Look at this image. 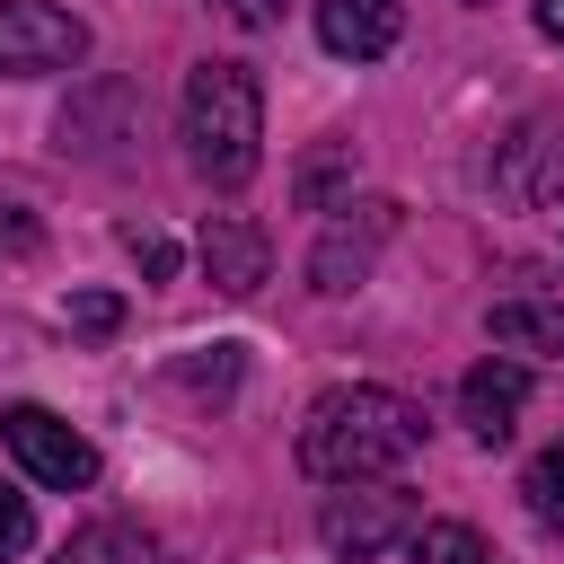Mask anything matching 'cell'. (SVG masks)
<instances>
[{"label":"cell","instance_id":"1","mask_svg":"<svg viewBox=\"0 0 564 564\" xmlns=\"http://www.w3.org/2000/svg\"><path fill=\"white\" fill-rule=\"evenodd\" d=\"M423 449V405L397 397V388H326L308 414H300V467L317 485H379L388 467H405Z\"/></svg>","mask_w":564,"mask_h":564},{"label":"cell","instance_id":"2","mask_svg":"<svg viewBox=\"0 0 564 564\" xmlns=\"http://www.w3.org/2000/svg\"><path fill=\"white\" fill-rule=\"evenodd\" d=\"M176 132H185L194 176L247 185L264 167V88H256V70L247 62H194L185 106H176Z\"/></svg>","mask_w":564,"mask_h":564},{"label":"cell","instance_id":"3","mask_svg":"<svg viewBox=\"0 0 564 564\" xmlns=\"http://www.w3.org/2000/svg\"><path fill=\"white\" fill-rule=\"evenodd\" d=\"M414 529H423V520H414V494H397V485H344V494L317 502V538H326L335 555H352V564L388 555V546L414 538Z\"/></svg>","mask_w":564,"mask_h":564},{"label":"cell","instance_id":"4","mask_svg":"<svg viewBox=\"0 0 564 564\" xmlns=\"http://www.w3.org/2000/svg\"><path fill=\"white\" fill-rule=\"evenodd\" d=\"M88 62V26L53 0H0V79H44Z\"/></svg>","mask_w":564,"mask_h":564},{"label":"cell","instance_id":"5","mask_svg":"<svg viewBox=\"0 0 564 564\" xmlns=\"http://www.w3.org/2000/svg\"><path fill=\"white\" fill-rule=\"evenodd\" d=\"M0 441H9V458H18L35 485H53V494L97 485V449H88L53 405H9V414H0Z\"/></svg>","mask_w":564,"mask_h":564},{"label":"cell","instance_id":"6","mask_svg":"<svg viewBox=\"0 0 564 564\" xmlns=\"http://www.w3.org/2000/svg\"><path fill=\"white\" fill-rule=\"evenodd\" d=\"M344 212L352 220H326V238L308 247V291H326V300L361 291L370 264H379V247L397 238V203H344Z\"/></svg>","mask_w":564,"mask_h":564},{"label":"cell","instance_id":"7","mask_svg":"<svg viewBox=\"0 0 564 564\" xmlns=\"http://www.w3.org/2000/svg\"><path fill=\"white\" fill-rule=\"evenodd\" d=\"M494 185L511 203H564V115H529L502 150H494Z\"/></svg>","mask_w":564,"mask_h":564},{"label":"cell","instance_id":"8","mask_svg":"<svg viewBox=\"0 0 564 564\" xmlns=\"http://www.w3.org/2000/svg\"><path fill=\"white\" fill-rule=\"evenodd\" d=\"M194 256H203L212 291H229V300H247V291L273 273V238H264V220H247V212H212L203 238H194Z\"/></svg>","mask_w":564,"mask_h":564},{"label":"cell","instance_id":"9","mask_svg":"<svg viewBox=\"0 0 564 564\" xmlns=\"http://www.w3.org/2000/svg\"><path fill=\"white\" fill-rule=\"evenodd\" d=\"M520 405H529V370H520V361H494V352H485V361L458 379V414H467V432H476L485 449L511 441V414H520Z\"/></svg>","mask_w":564,"mask_h":564},{"label":"cell","instance_id":"10","mask_svg":"<svg viewBox=\"0 0 564 564\" xmlns=\"http://www.w3.org/2000/svg\"><path fill=\"white\" fill-rule=\"evenodd\" d=\"M397 35H405V9L397 0H317V44L335 62H379Z\"/></svg>","mask_w":564,"mask_h":564},{"label":"cell","instance_id":"11","mask_svg":"<svg viewBox=\"0 0 564 564\" xmlns=\"http://www.w3.org/2000/svg\"><path fill=\"white\" fill-rule=\"evenodd\" d=\"M485 326H494L502 352H546V361H564V308H555V300H502Z\"/></svg>","mask_w":564,"mask_h":564},{"label":"cell","instance_id":"12","mask_svg":"<svg viewBox=\"0 0 564 564\" xmlns=\"http://www.w3.org/2000/svg\"><path fill=\"white\" fill-rule=\"evenodd\" d=\"M53 564H159V538L132 529V520H97V529H79Z\"/></svg>","mask_w":564,"mask_h":564},{"label":"cell","instance_id":"13","mask_svg":"<svg viewBox=\"0 0 564 564\" xmlns=\"http://www.w3.org/2000/svg\"><path fill=\"white\" fill-rule=\"evenodd\" d=\"M520 494H529V520L564 538V441H546V449L529 458V476H520Z\"/></svg>","mask_w":564,"mask_h":564},{"label":"cell","instance_id":"14","mask_svg":"<svg viewBox=\"0 0 564 564\" xmlns=\"http://www.w3.org/2000/svg\"><path fill=\"white\" fill-rule=\"evenodd\" d=\"M414 564H502L467 520H432V529H414Z\"/></svg>","mask_w":564,"mask_h":564},{"label":"cell","instance_id":"15","mask_svg":"<svg viewBox=\"0 0 564 564\" xmlns=\"http://www.w3.org/2000/svg\"><path fill=\"white\" fill-rule=\"evenodd\" d=\"M123 256H132L150 282H176V238H167V229H150V220H123Z\"/></svg>","mask_w":564,"mask_h":564},{"label":"cell","instance_id":"16","mask_svg":"<svg viewBox=\"0 0 564 564\" xmlns=\"http://www.w3.org/2000/svg\"><path fill=\"white\" fill-rule=\"evenodd\" d=\"M62 317H70L79 335H115V326H123V300H115V291H70Z\"/></svg>","mask_w":564,"mask_h":564},{"label":"cell","instance_id":"17","mask_svg":"<svg viewBox=\"0 0 564 564\" xmlns=\"http://www.w3.org/2000/svg\"><path fill=\"white\" fill-rule=\"evenodd\" d=\"M26 546H35V511H26V494H9V485H0V564H9V555H26Z\"/></svg>","mask_w":564,"mask_h":564},{"label":"cell","instance_id":"18","mask_svg":"<svg viewBox=\"0 0 564 564\" xmlns=\"http://www.w3.org/2000/svg\"><path fill=\"white\" fill-rule=\"evenodd\" d=\"M335 167H344V141H326V150L300 167V203H308V212H326V185H335Z\"/></svg>","mask_w":564,"mask_h":564},{"label":"cell","instance_id":"19","mask_svg":"<svg viewBox=\"0 0 564 564\" xmlns=\"http://www.w3.org/2000/svg\"><path fill=\"white\" fill-rule=\"evenodd\" d=\"M35 238H44V229H35L18 203H0V256H35Z\"/></svg>","mask_w":564,"mask_h":564},{"label":"cell","instance_id":"20","mask_svg":"<svg viewBox=\"0 0 564 564\" xmlns=\"http://www.w3.org/2000/svg\"><path fill=\"white\" fill-rule=\"evenodd\" d=\"M229 26H282V0H212Z\"/></svg>","mask_w":564,"mask_h":564},{"label":"cell","instance_id":"21","mask_svg":"<svg viewBox=\"0 0 564 564\" xmlns=\"http://www.w3.org/2000/svg\"><path fill=\"white\" fill-rule=\"evenodd\" d=\"M538 35H546V44H564V0H538Z\"/></svg>","mask_w":564,"mask_h":564},{"label":"cell","instance_id":"22","mask_svg":"<svg viewBox=\"0 0 564 564\" xmlns=\"http://www.w3.org/2000/svg\"><path fill=\"white\" fill-rule=\"evenodd\" d=\"M476 9H485V0H476Z\"/></svg>","mask_w":564,"mask_h":564}]
</instances>
